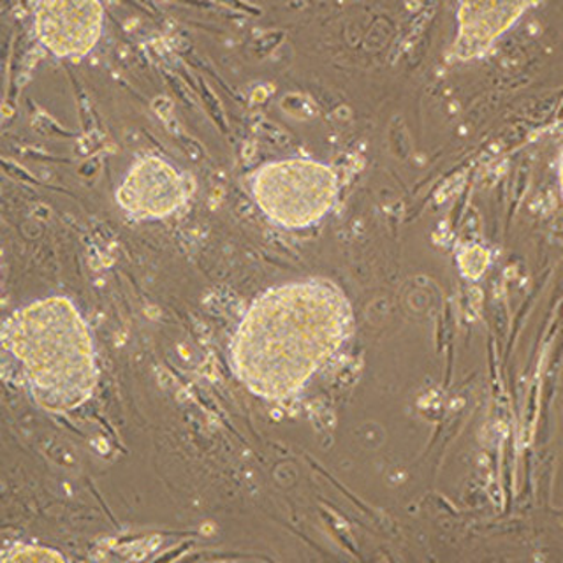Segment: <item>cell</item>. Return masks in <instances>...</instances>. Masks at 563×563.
<instances>
[{"mask_svg": "<svg viewBox=\"0 0 563 563\" xmlns=\"http://www.w3.org/2000/svg\"><path fill=\"white\" fill-rule=\"evenodd\" d=\"M351 324V301L331 280L307 278L264 290L234 333V375L261 398L286 400L340 351Z\"/></svg>", "mask_w": 563, "mask_h": 563, "instance_id": "obj_1", "label": "cell"}, {"mask_svg": "<svg viewBox=\"0 0 563 563\" xmlns=\"http://www.w3.org/2000/svg\"><path fill=\"white\" fill-rule=\"evenodd\" d=\"M2 345L32 400L46 412L79 409L96 393L92 331L70 299L49 296L18 308L5 319Z\"/></svg>", "mask_w": 563, "mask_h": 563, "instance_id": "obj_2", "label": "cell"}, {"mask_svg": "<svg viewBox=\"0 0 563 563\" xmlns=\"http://www.w3.org/2000/svg\"><path fill=\"white\" fill-rule=\"evenodd\" d=\"M339 175L313 158L264 164L252 178V194L264 216L287 229L321 222L339 199Z\"/></svg>", "mask_w": 563, "mask_h": 563, "instance_id": "obj_3", "label": "cell"}, {"mask_svg": "<svg viewBox=\"0 0 563 563\" xmlns=\"http://www.w3.org/2000/svg\"><path fill=\"white\" fill-rule=\"evenodd\" d=\"M192 181L157 155L140 158L114 192L119 207L134 220H158L185 207Z\"/></svg>", "mask_w": 563, "mask_h": 563, "instance_id": "obj_4", "label": "cell"}, {"mask_svg": "<svg viewBox=\"0 0 563 563\" xmlns=\"http://www.w3.org/2000/svg\"><path fill=\"white\" fill-rule=\"evenodd\" d=\"M104 8L99 2L55 0L35 5L34 31L58 58H81L101 40Z\"/></svg>", "mask_w": 563, "mask_h": 563, "instance_id": "obj_5", "label": "cell"}, {"mask_svg": "<svg viewBox=\"0 0 563 563\" xmlns=\"http://www.w3.org/2000/svg\"><path fill=\"white\" fill-rule=\"evenodd\" d=\"M528 4H507V2H484V4H463L457 13V58L481 57L492 48V44L523 14Z\"/></svg>", "mask_w": 563, "mask_h": 563, "instance_id": "obj_6", "label": "cell"}]
</instances>
